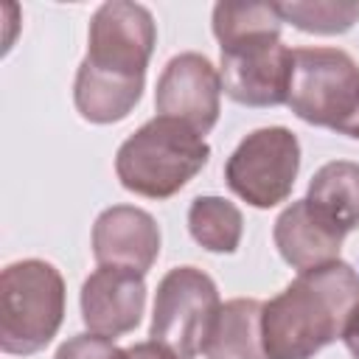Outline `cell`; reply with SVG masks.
Here are the masks:
<instances>
[{
  "label": "cell",
  "instance_id": "cell-18",
  "mask_svg": "<svg viewBox=\"0 0 359 359\" xmlns=\"http://www.w3.org/2000/svg\"><path fill=\"white\" fill-rule=\"evenodd\" d=\"M53 359H129L126 348H118L109 337L101 334H76L59 345Z\"/></svg>",
  "mask_w": 359,
  "mask_h": 359
},
{
  "label": "cell",
  "instance_id": "cell-2",
  "mask_svg": "<svg viewBox=\"0 0 359 359\" xmlns=\"http://www.w3.org/2000/svg\"><path fill=\"white\" fill-rule=\"evenodd\" d=\"M359 306V272L345 261L297 272L280 294L264 303L261 337L269 359H311L342 337Z\"/></svg>",
  "mask_w": 359,
  "mask_h": 359
},
{
  "label": "cell",
  "instance_id": "cell-11",
  "mask_svg": "<svg viewBox=\"0 0 359 359\" xmlns=\"http://www.w3.org/2000/svg\"><path fill=\"white\" fill-rule=\"evenodd\" d=\"M93 255L98 266H123L146 275L160 255V227L135 205H112L93 224Z\"/></svg>",
  "mask_w": 359,
  "mask_h": 359
},
{
  "label": "cell",
  "instance_id": "cell-12",
  "mask_svg": "<svg viewBox=\"0 0 359 359\" xmlns=\"http://www.w3.org/2000/svg\"><path fill=\"white\" fill-rule=\"evenodd\" d=\"M345 236L348 233L309 199H297L283 208L272 227V241L280 258L297 272L339 261Z\"/></svg>",
  "mask_w": 359,
  "mask_h": 359
},
{
  "label": "cell",
  "instance_id": "cell-14",
  "mask_svg": "<svg viewBox=\"0 0 359 359\" xmlns=\"http://www.w3.org/2000/svg\"><path fill=\"white\" fill-rule=\"evenodd\" d=\"M306 199L334 219L345 233L359 227V163L331 160L314 171Z\"/></svg>",
  "mask_w": 359,
  "mask_h": 359
},
{
  "label": "cell",
  "instance_id": "cell-8",
  "mask_svg": "<svg viewBox=\"0 0 359 359\" xmlns=\"http://www.w3.org/2000/svg\"><path fill=\"white\" fill-rule=\"evenodd\" d=\"M222 93L244 107H278L289 98L294 56L275 34L219 45Z\"/></svg>",
  "mask_w": 359,
  "mask_h": 359
},
{
  "label": "cell",
  "instance_id": "cell-4",
  "mask_svg": "<svg viewBox=\"0 0 359 359\" xmlns=\"http://www.w3.org/2000/svg\"><path fill=\"white\" fill-rule=\"evenodd\" d=\"M65 317V278L42 258L14 261L0 275V348L31 356L59 331Z\"/></svg>",
  "mask_w": 359,
  "mask_h": 359
},
{
  "label": "cell",
  "instance_id": "cell-19",
  "mask_svg": "<svg viewBox=\"0 0 359 359\" xmlns=\"http://www.w3.org/2000/svg\"><path fill=\"white\" fill-rule=\"evenodd\" d=\"M129 351V359H177L168 348H163L160 342H154V339H149V342H135L132 348H126Z\"/></svg>",
  "mask_w": 359,
  "mask_h": 359
},
{
  "label": "cell",
  "instance_id": "cell-1",
  "mask_svg": "<svg viewBox=\"0 0 359 359\" xmlns=\"http://www.w3.org/2000/svg\"><path fill=\"white\" fill-rule=\"evenodd\" d=\"M157 25L146 6L101 3L90 20L87 56L73 81V104L90 123L123 121L143 95Z\"/></svg>",
  "mask_w": 359,
  "mask_h": 359
},
{
  "label": "cell",
  "instance_id": "cell-13",
  "mask_svg": "<svg viewBox=\"0 0 359 359\" xmlns=\"http://www.w3.org/2000/svg\"><path fill=\"white\" fill-rule=\"evenodd\" d=\"M261 314L264 303L255 297L222 303L202 345L205 359H269L261 337Z\"/></svg>",
  "mask_w": 359,
  "mask_h": 359
},
{
  "label": "cell",
  "instance_id": "cell-15",
  "mask_svg": "<svg viewBox=\"0 0 359 359\" xmlns=\"http://www.w3.org/2000/svg\"><path fill=\"white\" fill-rule=\"evenodd\" d=\"M191 238L208 252H236L241 244V210L224 196H196L188 208Z\"/></svg>",
  "mask_w": 359,
  "mask_h": 359
},
{
  "label": "cell",
  "instance_id": "cell-5",
  "mask_svg": "<svg viewBox=\"0 0 359 359\" xmlns=\"http://www.w3.org/2000/svg\"><path fill=\"white\" fill-rule=\"evenodd\" d=\"M286 107L306 123L359 140V65L339 48H294Z\"/></svg>",
  "mask_w": 359,
  "mask_h": 359
},
{
  "label": "cell",
  "instance_id": "cell-20",
  "mask_svg": "<svg viewBox=\"0 0 359 359\" xmlns=\"http://www.w3.org/2000/svg\"><path fill=\"white\" fill-rule=\"evenodd\" d=\"M342 342H345L348 353H351L353 359H359V306L351 311V317H348V323H345Z\"/></svg>",
  "mask_w": 359,
  "mask_h": 359
},
{
  "label": "cell",
  "instance_id": "cell-9",
  "mask_svg": "<svg viewBox=\"0 0 359 359\" xmlns=\"http://www.w3.org/2000/svg\"><path fill=\"white\" fill-rule=\"evenodd\" d=\"M219 101L222 76L208 56L185 50L168 59L154 90L157 115L182 121L205 137L219 121Z\"/></svg>",
  "mask_w": 359,
  "mask_h": 359
},
{
  "label": "cell",
  "instance_id": "cell-17",
  "mask_svg": "<svg viewBox=\"0 0 359 359\" xmlns=\"http://www.w3.org/2000/svg\"><path fill=\"white\" fill-rule=\"evenodd\" d=\"M278 14L306 34H345L359 22V0H289Z\"/></svg>",
  "mask_w": 359,
  "mask_h": 359
},
{
  "label": "cell",
  "instance_id": "cell-6",
  "mask_svg": "<svg viewBox=\"0 0 359 359\" xmlns=\"http://www.w3.org/2000/svg\"><path fill=\"white\" fill-rule=\"evenodd\" d=\"M222 309L219 289L199 266H174L154 292L149 337L177 359H196Z\"/></svg>",
  "mask_w": 359,
  "mask_h": 359
},
{
  "label": "cell",
  "instance_id": "cell-10",
  "mask_svg": "<svg viewBox=\"0 0 359 359\" xmlns=\"http://www.w3.org/2000/svg\"><path fill=\"white\" fill-rule=\"evenodd\" d=\"M146 275L123 266H98L81 283V320L90 334L123 337L137 328L146 309Z\"/></svg>",
  "mask_w": 359,
  "mask_h": 359
},
{
  "label": "cell",
  "instance_id": "cell-16",
  "mask_svg": "<svg viewBox=\"0 0 359 359\" xmlns=\"http://www.w3.org/2000/svg\"><path fill=\"white\" fill-rule=\"evenodd\" d=\"M278 3H216L213 6V36L219 45H230L258 34L280 36Z\"/></svg>",
  "mask_w": 359,
  "mask_h": 359
},
{
  "label": "cell",
  "instance_id": "cell-3",
  "mask_svg": "<svg viewBox=\"0 0 359 359\" xmlns=\"http://www.w3.org/2000/svg\"><path fill=\"white\" fill-rule=\"evenodd\" d=\"M208 157L210 146L199 132L182 121L157 115L121 143L115 174L137 196L168 199L205 168Z\"/></svg>",
  "mask_w": 359,
  "mask_h": 359
},
{
  "label": "cell",
  "instance_id": "cell-7",
  "mask_svg": "<svg viewBox=\"0 0 359 359\" xmlns=\"http://www.w3.org/2000/svg\"><path fill=\"white\" fill-rule=\"evenodd\" d=\"M300 171V140L286 126L250 132L227 157V188L252 208H275L289 199Z\"/></svg>",
  "mask_w": 359,
  "mask_h": 359
}]
</instances>
